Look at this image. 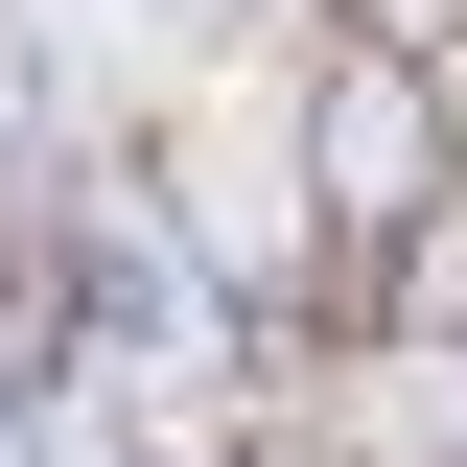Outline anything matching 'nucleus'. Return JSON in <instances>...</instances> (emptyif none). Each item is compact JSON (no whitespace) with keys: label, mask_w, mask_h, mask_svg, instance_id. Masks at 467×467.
Wrapping results in <instances>:
<instances>
[]
</instances>
